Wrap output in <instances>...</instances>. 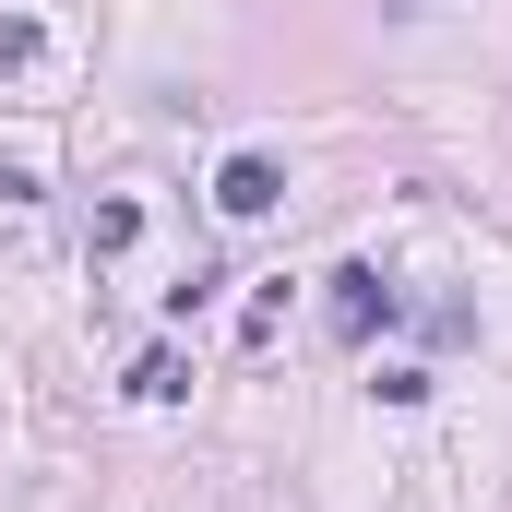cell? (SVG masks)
Here are the masks:
<instances>
[{
    "label": "cell",
    "mask_w": 512,
    "mask_h": 512,
    "mask_svg": "<svg viewBox=\"0 0 512 512\" xmlns=\"http://www.w3.org/2000/svg\"><path fill=\"white\" fill-rule=\"evenodd\" d=\"M274 203H286V167H274L262 143H239V155L215 167V215H227V227H262Z\"/></svg>",
    "instance_id": "obj_1"
},
{
    "label": "cell",
    "mask_w": 512,
    "mask_h": 512,
    "mask_svg": "<svg viewBox=\"0 0 512 512\" xmlns=\"http://www.w3.org/2000/svg\"><path fill=\"white\" fill-rule=\"evenodd\" d=\"M393 310H405V298H393V274H370V262H346V274H334V334H346V346H370Z\"/></svg>",
    "instance_id": "obj_2"
},
{
    "label": "cell",
    "mask_w": 512,
    "mask_h": 512,
    "mask_svg": "<svg viewBox=\"0 0 512 512\" xmlns=\"http://www.w3.org/2000/svg\"><path fill=\"white\" fill-rule=\"evenodd\" d=\"M131 239H143V203H131V191H120V203H96V227H84V251H96V262H120Z\"/></svg>",
    "instance_id": "obj_3"
},
{
    "label": "cell",
    "mask_w": 512,
    "mask_h": 512,
    "mask_svg": "<svg viewBox=\"0 0 512 512\" xmlns=\"http://www.w3.org/2000/svg\"><path fill=\"white\" fill-rule=\"evenodd\" d=\"M131 393H143V405H179V393H191V370H179L167 346H143V358H131Z\"/></svg>",
    "instance_id": "obj_4"
},
{
    "label": "cell",
    "mask_w": 512,
    "mask_h": 512,
    "mask_svg": "<svg viewBox=\"0 0 512 512\" xmlns=\"http://www.w3.org/2000/svg\"><path fill=\"white\" fill-rule=\"evenodd\" d=\"M36 48H48L36 12H0V72H36Z\"/></svg>",
    "instance_id": "obj_5"
},
{
    "label": "cell",
    "mask_w": 512,
    "mask_h": 512,
    "mask_svg": "<svg viewBox=\"0 0 512 512\" xmlns=\"http://www.w3.org/2000/svg\"><path fill=\"white\" fill-rule=\"evenodd\" d=\"M215 286H227V274H215V262H191V274H179V286H167V322H191V310H203V298H215Z\"/></svg>",
    "instance_id": "obj_6"
},
{
    "label": "cell",
    "mask_w": 512,
    "mask_h": 512,
    "mask_svg": "<svg viewBox=\"0 0 512 512\" xmlns=\"http://www.w3.org/2000/svg\"><path fill=\"white\" fill-rule=\"evenodd\" d=\"M370 393H382V405H429V370H417V358H393V370H382Z\"/></svg>",
    "instance_id": "obj_7"
},
{
    "label": "cell",
    "mask_w": 512,
    "mask_h": 512,
    "mask_svg": "<svg viewBox=\"0 0 512 512\" xmlns=\"http://www.w3.org/2000/svg\"><path fill=\"white\" fill-rule=\"evenodd\" d=\"M0 203H12V215H36V203H48V191H36V167H12V155H0Z\"/></svg>",
    "instance_id": "obj_8"
}]
</instances>
